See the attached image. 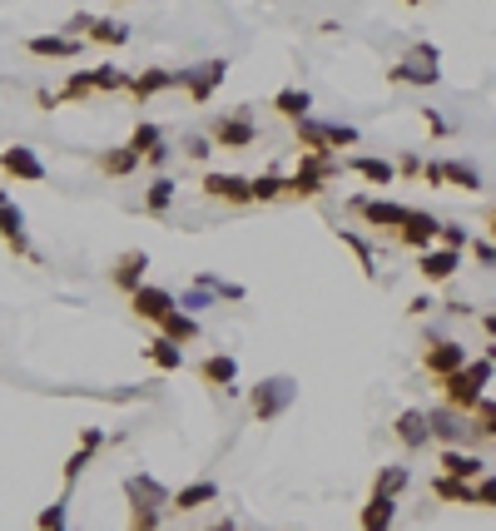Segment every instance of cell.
<instances>
[{
	"instance_id": "cell-23",
	"label": "cell",
	"mask_w": 496,
	"mask_h": 531,
	"mask_svg": "<svg viewBox=\"0 0 496 531\" xmlns=\"http://www.w3.org/2000/svg\"><path fill=\"white\" fill-rule=\"evenodd\" d=\"M268 110H273L278 120H293V125H298V120H308L313 95H308V90H298V85H288V90H278V95H273V105H268Z\"/></svg>"
},
{
	"instance_id": "cell-36",
	"label": "cell",
	"mask_w": 496,
	"mask_h": 531,
	"mask_svg": "<svg viewBox=\"0 0 496 531\" xmlns=\"http://www.w3.org/2000/svg\"><path fill=\"white\" fill-rule=\"evenodd\" d=\"M174 189H179V184L159 174V179L149 184V194H144V214H169V204H174Z\"/></svg>"
},
{
	"instance_id": "cell-14",
	"label": "cell",
	"mask_w": 496,
	"mask_h": 531,
	"mask_svg": "<svg viewBox=\"0 0 496 531\" xmlns=\"http://www.w3.org/2000/svg\"><path fill=\"white\" fill-rule=\"evenodd\" d=\"M427 432L442 442V447H467V442H477V432L467 427V417H457V412H447V407H432L427 412Z\"/></svg>"
},
{
	"instance_id": "cell-55",
	"label": "cell",
	"mask_w": 496,
	"mask_h": 531,
	"mask_svg": "<svg viewBox=\"0 0 496 531\" xmlns=\"http://www.w3.org/2000/svg\"><path fill=\"white\" fill-rule=\"evenodd\" d=\"M204 531H239V527H234V522H229V517H219V522H214V527H204Z\"/></svg>"
},
{
	"instance_id": "cell-58",
	"label": "cell",
	"mask_w": 496,
	"mask_h": 531,
	"mask_svg": "<svg viewBox=\"0 0 496 531\" xmlns=\"http://www.w3.org/2000/svg\"><path fill=\"white\" fill-rule=\"evenodd\" d=\"M65 531H70V527H65Z\"/></svg>"
},
{
	"instance_id": "cell-1",
	"label": "cell",
	"mask_w": 496,
	"mask_h": 531,
	"mask_svg": "<svg viewBox=\"0 0 496 531\" xmlns=\"http://www.w3.org/2000/svg\"><path fill=\"white\" fill-rule=\"evenodd\" d=\"M343 174L338 154H298V174L283 179V199H318Z\"/></svg>"
},
{
	"instance_id": "cell-52",
	"label": "cell",
	"mask_w": 496,
	"mask_h": 531,
	"mask_svg": "<svg viewBox=\"0 0 496 531\" xmlns=\"http://www.w3.org/2000/svg\"><path fill=\"white\" fill-rule=\"evenodd\" d=\"M80 447H95V452H100V447H105V432H100V427H85V432H80Z\"/></svg>"
},
{
	"instance_id": "cell-51",
	"label": "cell",
	"mask_w": 496,
	"mask_h": 531,
	"mask_svg": "<svg viewBox=\"0 0 496 531\" xmlns=\"http://www.w3.org/2000/svg\"><path fill=\"white\" fill-rule=\"evenodd\" d=\"M472 259H477V264H496V244L492 239H482V244L472 249Z\"/></svg>"
},
{
	"instance_id": "cell-11",
	"label": "cell",
	"mask_w": 496,
	"mask_h": 531,
	"mask_svg": "<svg viewBox=\"0 0 496 531\" xmlns=\"http://www.w3.org/2000/svg\"><path fill=\"white\" fill-rule=\"evenodd\" d=\"M437 229H442V219H437V214H427V209H412V214H407V224H402L392 239H397L402 249H412V254H427V249L437 244Z\"/></svg>"
},
{
	"instance_id": "cell-22",
	"label": "cell",
	"mask_w": 496,
	"mask_h": 531,
	"mask_svg": "<svg viewBox=\"0 0 496 531\" xmlns=\"http://www.w3.org/2000/svg\"><path fill=\"white\" fill-rule=\"evenodd\" d=\"M392 432H397V442H402V447H427V442H432V432H427V412H422V407L397 412Z\"/></svg>"
},
{
	"instance_id": "cell-53",
	"label": "cell",
	"mask_w": 496,
	"mask_h": 531,
	"mask_svg": "<svg viewBox=\"0 0 496 531\" xmlns=\"http://www.w3.org/2000/svg\"><path fill=\"white\" fill-rule=\"evenodd\" d=\"M144 164H149V169H164V164H169V144H159L154 154H144Z\"/></svg>"
},
{
	"instance_id": "cell-3",
	"label": "cell",
	"mask_w": 496,
	"mask_h": 531,
	"mask_svg": "<svg viewBox=\"0 0 496 531\" xmlns=\"http://www.w3.org/2000/svg\"><path fill=\"white\" fill-rule=\"evenodd\" d=\"M124 70H115V65H100V70H80V75H70L65 85H60V100L65 105H75V100H90V95H115V90H124Z\"/></svg>"
},
{
	"instance_id": "cell-54",
	"label": "cell",
	"mask_w": 496,
	"mask_h": 531,
	"mask_svg": "<svg viewBox=\"0 0 496 531\" xmlns=\"http://www.w3.org/2000/svg\"><path fill=\"white\" fill-rule=\"evenodd\" d=\"M482 328H487V338L496 343V313H482Z\"/></svg>"
},
{
	"instance_id": "cell-34",
	"label": "cell",
	"mask_w": 496,
	"mask_h": 531,
	"mask_svg": "<svg viewBox=\"0 0 496 531\" xmlns=\"http://www.w3.org/2000/svg\"><path fill=\"white\" fill-rule=\"evenodd\" d=\"M144 358H149L159 373H179V368H184V348H174V343H164V338H154V343L144 348Z\"/></svg>"
},
{
	"instance_id": "cell-5",
	"label": "cell",
	"mask_w": 496,
	"mask_h": 531,
	"mask_svg": "<svg viewBox=\"0 0 496 531\" xmlns=\"http://www.w3.org/2000/svg\"><path fill=\"white\" fill-rule=\"evenodd\" d=\"M209 144H214V149H229V154L253 149V144H258V125H253V115H248V110L219 115V120L209 125Z\"/></svg>"
},
{
	"instance_id": "cell-47",
	"label": "cell",
	"mask_w": 496,
	"mask_h": 531,
	"mask_svg": "<svg viewBox=\"0 0 496 531\" xmlns=\"http://www.w3.org/2000/svg\"><path fill=\"white\" fill-rule=\"evenodd\" d=\"M422 174H427V184H432V189H447V159H432V164H422Z\"/></svg>"
},
{
	"instance_id": "cell-16",
	"label": "cell",
	"mask_w": 496,
	"mask_h": 531,
	"mask_svg": "<svg viewBox=\"0 0 496 531\" xmlns=\"http://www.w3.org/2000/svg\"><path fill=\"white\" fill-rule=\"evenodd\" d=\"M437 477H452V482H467V487H477L482 477H487V462L482 457H472V452H457V447H447L442 457H437Z\"/></svg>"
},
{
	"instance_id": "cell-31",
	"label": "cell",
	"mask_w": 496,
	"mask_h": 531,
	"mask_svg": "<svg viewBox=\"0 0 496 531\" xmlns=\"http://www.w3.org/2000/svg\"><path fill=\"white\" fill-rule=\"evenodd\" d=\"M95 164H100V174H105V179H129V174L139 169V159H134L124 144H120V149H100V159H95Z\"/></svg>"
},
{
	"instance_id": "cell-19",
	"label": "cell",
	"mask_w": 496,
	"mask_h": 531,
	"mask_svg": "<svg viewBox=\"0 0 496 531\" xmlns=\"http://www.w3.org/2000/svg\"><path fill=\"white\" fill-rule=\"evenodd\" d=\"M124 90H129V100H134V105H149L154 95L174 90V70H139V75H129V80H124Z\"/></svg>"
},
{
	"instance_id": "cell-56",
	"label": "cell",
	"mask_w": 496,
	"mask_h": 531,
	"mask_svg": "<svg viewBox=\"0 0 496 531\" xmlns=\"http://www.w3.org/2000/svg\"><path fill=\"white\" fill-rule=\"evenodd\" d=\"M487 234H492V244H496V204L487 209Z\"/></svg>"
},
{
	"instance_id": "cell-44",
	"label": "cell",
	"mask_w": 496,
	"mask_h": 531,
	"mask_svg": "<svg viewBox=\"0 0 496 531\" xmlns=\"http://www.w3.org/2000/svg\"><path fill=\"white\" fill-rule=\"evenodd\" d=\"M35 527H40V531H65V492H60V502H55V507H45V512L35 517Z\"/></svg>"
},
{
	"instance_id": "cell-2",
	"label": "cell",
	"mask_w": 496,
	"mask_h": 531,
	"mask_svg": "<svg viewBox=\"0 0 496 531\" xmlns=\"http://www.w3.org/2000/svg\"><path fill=\"white\" fill-rule=\"evenodd\" d=\"M492 383V363H467L462 373H452V378H442L437 388H442V407L447 412H457V417H467V412H477V402L487 398L482 388Z\"/></svg>"
},
{
	"instance_id": "cell-33",
	"label": "cell",
	"mask_w": 496,
	"mask_h": 531,
	"mask_svg": "<svg viewBox=\"0 0 496 531\" xmlns=\"http://www.w3.org/2000/svg\"><path fill=\"white\" fill-rule=\"evenodd\" d=\"M343 169L363 174L368 184H392V179H397V174H392V164H387V159H372V154H353V159H348Z\"/></svg>"
},
{
	"instance_id": "cell-27",
	"label": "cell",
	"mask_w": 496,
	"mask_h": 531,
	"mask_svg": "<svg viewBox=\"0 0 496 531\" xmlns=\"http://www.w3.org/2000/svg\"><path fill=\"white\" fill-rule=\"evenodd\" d=\"M293 134H298V149H303V154H333V144H328V125H323V120H313V115H308V120H298V125H293Z\"/></svg>"
},
{
	"instance_id": "cell-32",
	"label": "cell",
	"mask_w": 496,
	"mask_h": 531,
	"mask_svg": "<svg viewBox=\"0 0 496 531\" xmlns=\"http://www.w3.org/2000/svg\"><path fill=\"white\" fill-rule=\"evenodd\" d=\"M447 184L462 189V194H482V189H487V179H482L467 159H447Z\"/></svg>"
},
{
	"instance_id": "cell-17",
	"label": "cell",
	"mask_w": 496,
	"mask_h": 531,
	"mask_svg": "<svg viewBox=\"0 0 496 531\" xmlns=\"http://www.w3.org/2000/svg\"><path fill=\"white\" fill-rule=\"evenodd\" d=\"M214 502H219V482H189V487L169 492L164 517H184V512H199V507H214Z\"/></svg>"
},
{
	"instance_id": "cell-4",
	"label": "cell",
	"mask_w": 496,
	"mask_h": 531,
	"mask_svg": "<svg viewBox=\"0 0 496 531\" xmlns=\"http://www.w3.org/2000/svg\"><path fill=\"white\" fill-rule=\"evenodd\" d=\"M293 398H298V383L278 373V378H263V383L248 393V407H253L258 422H278V417L293 407Z\"/></svg>"
},
{
	"instance_id": "cell-15",
	"label": "cell",
	"mask_w": 496,
	"mask_h": 531,
	"mask_svg": "<svg viewBox=\"0 0 496 531\" xmlns=\"http://www.w3.org/2000/svg\"><path fill=\"white\" fill-rule=\"evenodd\" d=\"M199 189H204V199H219V204H234V209H248V204H253L248 179H239V174H204Z\"/></svg>"
},
{
	"instance_id": "cell-9",
	"label": "cell",
	"mask_w": 496,
	"mask_h": 531,
	"mask_svg": "<svg viewBox=\"0 0 496 531\" xmlns=\"http://www.w3.org/2000/svg\"><path fill=\"white\" fill-rule=\"evenodd\" d=\"M348 209H353L368 229H382V234H397V229L407 224V214H412L407 204H392V199H363V194L348 199Z\"/></svg>"
},
{
	"instance_id": "cell-13",
	"label": "cell",
	"mask_w": 496,
	"mask_h": 531,
	"mask_svg": "<svg viewBox=\"0 0 496 531\" xmlns=\"http://www.w3.org/2000/svg\"><path fill=\"white\" fill-rule=\"evenodd\" d=\"M129 308H134V318H144V323H154V328H159V323L179 308V298H174L169 288H149V283H144V288H134V293H129Z\"/></svg>"
},
{
	"instance_id": "cell-41",
	"label": "cell",
	"mask_w": 496,
	"mask_h": 531,
	"mask_svg": "<svg viewBox=\"0 0 496 531\" xmlns=\"http://www.w3.org/2000/svg\"><path fill=\"white\" fill-rule=\"evenodd\" d=\"M472 417H477V427H472V432H477L482 442H496V402H492V398H482Z\"/></svg>"
},
{
	"instance_id": "cell-37",
	"label": "cell",
	"mask_w": 496,
	"mask_h": 531,
	"mask_svg": "<svg viewBox=\"0 0 496 531\" xmlns=\"http://www.w3.org/2000/svg\"><path fill=\"white\" fill-rule=\"evenodd\" d=\"M407 482H412V472H407V467H382V472H377V482H372V492L397 502V492H402Z\"/></svg>"
},
{
	"instance_id": "cell-10",
	"label": "cell",
	"mask_w": 496,
	"mask_h": 531,
	"mask_svg": "<svg viewBox=\"0 0 496 531\" xmlns=\"http://www.w3.org/2000/svg\"><path fill=\"white\" fill-rule=\"evenodd\" d=\"M387 80H392V85H437V80H442V70H437V50H432V45H417L412 60H402V65L387 70Z\"/></svg>"
},
{
	"instance_id": "cell-12",
	"label": "cell",
	"mask_w": 496,
	"mask_h": 531,
	"mask_svg": "<svg viewBox=\"0 0 496 531\" xmlns=\"http://www.w3.org/2000/svg\"><path fill=\"white\" fill-rule=\"evenodd\" d=\"M0 174L25 179V184H45V159L30 144H10V149H0Z\"/></svg>"
},
{
	"instance_id": "cell-30",
	"label": "cell",
	"mask_w": 496,
	"mask_h": 531,
	"mask_svg": "<svg viewBox=\"0 0 496 531\" xmlns=\"http://www.w3.org/2000/svg\"><path fill=\"white\" fill-rule=\"evenodd\" d=\"M85 35H90L95 45H129V25H124V20H110V15H90Z\"/></svg>"
},
{
	"instance_id": "cell-29",
	"label": "cell",
	"mask_w": 496,
	"mask_h": 531,
	"mask_svg": "<svg viewBox=\"0 0 496 531\" xmlns=\"http://www.w3.org/2000/svg\"><path fill=\"white\" fill-rule=\"evenodd\" d=\"M432 497L447 502V507H477V487L452 482V477H432Z\"/></svg>"
},
{
	"instance_id": "cell-46",
	"label": "cell",
	"mask_w": 496,
	"mask_h": 531,
	"mask_svg": "<svg viewBox=\"0 0 496 531\" xmlns=\"http://www.w3.org/2000/svg\"><path fill=\"white\" fill-rule=\"evenodd\" d=\"M358 139H363V134L353 130V125H328V144H333V149H353Z\"/></svg>"
},
{
	"instance_id": "cell-57",
	"label": "cell",
	"mask_w": 496,
	"mask_h": 531,
	"mask_svg": "<svg viewBox=\"0 0 496 531\" xmlns=\"http://www.w3.org/2000/svg\"><path fill=\"white\" fill-rule=\"evenodd\" d=\"M482 363H492V368H496V343H492V348H487V358H482Z\"/></svg>"
},
{
	"instance_id": "cell-49",
	"label": "cell",
	"mask_w": 496,
	"mask_h": 531,
	"mask_svg": "<svg viewBox=\"0 0 496 531\" xmlns=\"http://www.w3.org/2000/svg\"><path fill=\"white\" fill-rule=\"evenodd\" d=\"M422 120H427V130L437 134V139H442V134H452V125H447V120H442L437 110H422Z\"/></svg>"
},
{
	"instance_id": "cell-24",
	"label": "cell",
	"mask_w": 496,
	"mask_h": 531,
	"mask_svg": "<svg viewBox=\"0 0 496 531\" xmlns=\"http://www.w3.org/2000/svg\"><path fill=\"white\" fill-rule=\"evenodd\" d=\"M392 522H397V502H392V497H377V492H372L368 507L358 512V531H392Z\"/></svg>"
},
{
	"instance_id": "cell-43",
	"label": "cell",
	"mask_w": 496,
	"mask_h": 531,
	"mask_svg": "<svg viewBox=\"0 0 496 531\" xmlns=\"http://www.w3.org/2000/svg\"><path fill=\"white\" fill-rule=\"evenodd\" d=\"M437 244L452 249V254H462V249H467V229H462V224H442V229H437Z\"/></svg>"
},
{
	"instance_id": "cell-25",
	"label": "cell",
	"mask_w": 496,
	"mask_h": 531,
	"mask_svg": "<svg viewBox=\"0 0 496 531\" xmlns=\"http://www.w3.org/2000/svg\"><path fill=\"white\" fill-rule=\"evenodd\" d=\"M25 50L40 55V60H70V55H80V40L75 35H35Z\"/></svg>"
},
{
	"instance_id": "cell-20",
	"label": "cell",
	"mask_w": 496,
	"mask_h": 531,
	"mask_svg": "<svg viewBox=\"0 0 496 531\" xmlns=\"http://www.w3.org/2000/svg\"><path fill=\"white\" fill-rule=\"evenodd\" d=\"M457 268H462V254H452V249H427V254H417V273H422L427 283H447Z\"/></svg>"
},
{
	"instance_id": "cell-6",
	"label": "cell",
	"mask_w": 496,
	"mask_h": 531,
	"mask_svg": "<svg viewBox=\"0 0 496 531\" xmlns=\"http://www.w3.org/2000/svg\"><path fill=\"white\" fill-rule=\"evenodd\" d=\"M224 75H229V60H204V65H194V70H174V90H189V100L204 105V100L224 85Z\"/></svg>"
},
{
	"instance_id": "cell-21",
	"label": "cell",
	"mask_w": 496,
	"mask_h": 531,
	"mask_svg": "<svg viewBox=\"0 0 496 531\" xmlns=\"http://www.w3.org/2000/svg\"><path fill=\"white\" fill-rule=\"evenodd\" d=\"M234 378H239V358H229V353H209L199 363V383L204 388H234Z\"/></svg>"
},
{
	"instance_id": "cell-40",
	"label": "cell",
	"mask_w": 496,
	"mask_h": 531,
	"mask_svg": "<svg viewBox=\"0 0 496 531\" xmlns=\"http://www.w3.org/2000/svg\"><path fill=\"white\" fill-rule=\"evenodd\" d=\"M248 194H253V204H273V199H283V179L278 174H258V179H248Z\"/></svg>"
},
{
	"instance_id": "cell-18",
	"label": "cell",
	"mask_w": 496,
	"mask_h": 531,
	"mask_svg": "<svg viewBox=\"0 0 496 531\" xmlns=\"http://www.w3.org/2000/svg\"><path fill=\"white\" fill-rule=\"evenodd\" d=\"M144 268H149V254H144V249H124L120 259L110 264V283H115L120 293H134V288H144Z\"/></svg>"
},
{
	"instance_id": "cell-8",
	"label": "cell",
	"mask_w": 496,
	"mask_h": 531,
	"mask_svg": "<svg viewBox=\"0 0 496 531\" xmlns=\"http://www.w3.org/2000/svg\"><path fill=\"white\" fill-rule=\"evenodd\" d=\"M472 358H467V348L462 343H452V338H432L427 343V353H422V373L432 378V383H442V378H452V373H462Z\"/></svg>"
},
{
	"instance_id": "cell-45",
	"label": "cell",
	"mask_w": 496,
	"mask_h": 531,
	"mask_svg": "<svg viewBox=\"0 0 496 531\" xmlns=\"http://www.w3.org/2000/svg\"><path fill=\"white\" fill-rule=\"evenodd\" d=\"M392 174L417 179V174H422V154H417V149H402V154H397V164H392Z\"/></svg>"
},
{
	"instance_id": "cell-38",
	"label": "cell",
	"mask_w": 496,
	"mask_h": 531,
	"mask_svg": "<svg viewBox=\"0 0 496 531\" xmlns=\"http://www.w3.org/2000/svg\"><path fill=\"white\" fill-rule=\"evenodd\" d=\"M338 239L358 254V268H363V278H377V259H372V244L363 239V234H353V229H338Z\"/></svg>"
},
{
	"instance_id": "cell-7",
	"label": "cell",
	"mask_w": 496,
	"mask_h": 531,
	"mask_svg": "<svg viewBox=\"0 0 496 531\" xmlns=\"http://www.w3.org/2000/svg\"><path fill=\"white\" fill-rule=\"evenodd\" d=\"M0 244L15 254V259H30V264H40V254L30 249V234H25V214H20V204L0 189Z\"/></svg>"
},
{
	"instance_id": "cell-39",
	"label": "cell",
	"mask_w": 496,
	"mask_h": 531,
	"mask_svg": "<svg viewBox=\"0 0 496 531\" xmlns=\"http://www.w3.org/2000/svg\"><path fill=\"white\" fill-rule=\"evenodd\" d=\"M159 527H164V507L129 502V527H124V531H159Z\"/></svg>"
},
{
	"instance_id": "cell-48",
	"label": "cell",
	"mask_w": 496,
	"mask_h": 531,
	"mask_svg": "<svg viewBox=\"0 0 496 531\" xmlns=\"http://www.w3.org/2000/svg\"><path fill=\"white\" fill-rule=\"evenodd\" d=\"M477 507H496V477H482V482H477Z\"/></svg>"
},
{
	"instance_id": "cell-35",
	"label": "cell",
	"mask_w": 496,
	"mask_h": 531,
	"mask_svg": "<svg viewBox=\"0 0 496 531\" xmlns=\"http://www.w3.org/2000/svg\"><path fill=\"white\" fill-rule=\"evenodd\" d=\"M159 144H164V130L144 120V125H134V134H129V144H124V149H129V154H134L139 164H144V154H154Z\"/></svg>"
},
{
	"instance_id": "cell-28",
	"label": "cell",
	"mask_w": 496,
	"mask_h": 531,
	"mask_svg": "<svg viewBox=\"0 0 496 531\" xmlns=\"http://www.w3.org/2000/svg\"><path fill=\"white\" fill-rule=\"evenodd\" d=\"M124 497L129 502H144V507H169V492L154 477H124Z\"/></svg>"
},
{
	"instance_id": "cell-42",
	"label": "cell",
	"mask_w": 496,
	"mask_h": 531,
	"mask_svg": "<svg viewBox=\"0 0 496 531\" xmlns=\"http://www.w3.org/2000/svg\"><path fill=\"white\" fill-rule=\"evenodd\" d=\"M95 462V447H80V452H70V462H65V492L85 477V467Z\"/></svg>"
},
{
	"instance_id": "cell-26",
	"label": "cell",
	"mask_w": 496,
	"mask_h": 531,
	"mask_svg": "<svg viewBox=\"0 0 496 531\" xmlns=\"http://www.w3.org/2000/svg\"><path fill=\"white\" fill-rule=\"evenodd\" d=\"M159 338H164V343H174V348H184V343H194V338H199V318L174 308V313L159 323Z\"/></svg>"
},
{
	"instance_id": "cell-50",
	"label": "cell",
	"mask_w": 496,
	"mask_h": 531,
	"mask_svg": "<svg viewBox=\"0 0 496 531\" xmlns=\"http://www.w3.org/2000/svg\"><path fill=\"white\" fill-rule=\"evenodd\" d=\"M184 154H189V159H209V154H214V144H209V139H189V144H184Z\"/></svg>"
}]
</instances>
